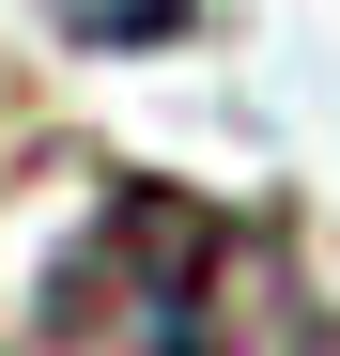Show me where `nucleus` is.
I'll use <instances>...</instances> for the list:
<instances>
[{"label": "nucleus", "mask_w": 340, "mask_h": 356, "mask_svg": "<svg viewBox=\"0 0 340 356\" xmlns=\"http://www.w3.org/2000/svg\"><path fill=\"white\" fill-rule=\"evenodd\" d=\"M263 294V248L248 217H216L201 186H155V170H124L93 217L62 279H46V325L93 341V356H248L278 310H248Z\"/></svg>", "instance_id": "1"}, {"label": "nucleus", "mask_w": 340, "mask_h": 356, "mask_svg": "<svg viewBox=\"0 0 340 356\" xmlns=\"http://www.w3.org/2000/svg\"><path fill=\"white\" fill-rule=\"evenodd\" d=\"M46 31H62V47H108V63H139V47L186 31V0H46Z\"/></svg>", "instance_id": "2"}]
</instances>
